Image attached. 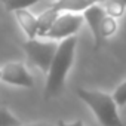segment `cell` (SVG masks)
<instances>
[{"label":"cell","instance_id":"6da1fadb","mask_svg":"<svg viewBox=\"0 0 126 126\" xmlns=\"http://www.w3.org/2000/svg\"><path fill=\"white\" fill-rule=\"evenodd\" d=\"M76 45H77V37L74 36L62 39L61 43H58L56 52L53 55V59L46 73L47 77H46V85L43 91L45 99H50L56 96L64 88L68 70L71 68L73 61H74Z\"/></svg>","mask_w":126,"mask_h":126},{"label":"cell","instance_id":"7a4b0ae2","mask_svg":"<svg viewBox=\"0 0 126 126\" xmlns=\"http://www.w3.org/2000/svg\"><path fill=\"white\" fill-rule=\"evenodd\" d=\"M77 96L92 110L95 117L102 126H125L113 95L102 91H89L85 88H77Z\"/></svg>","mask_w":126,"mask_h":126},{"label":"cell","instance_id":"3957f363","mask_svg":"<svg viewBox=\"0 0 126 126\" xmlns=\"http://www.w3.org/2000/svg\"><path fill=\"white\" fill-rule=\"evenodd\" d=\"M24 52L27 53V58L31 64L37 68H40L43 73H47L49 65L53 59V55L56 52L58 43L50 42H40L37 39H28L22 45Z\"/></svg>","mask_w":126,"mask_h":126},{"label":"cell","instance_id":"277c9868","mask_svg":"<svg viewBox=\"0 0 126 126\" xmlns=\"http://www.w3.org/2000/svg\"><path fill=\"white\" fill-rule=\"evenodd\" d=\"M83 15L76 12H61L58 18L53 21L52 27L47 30L45 37H50L53 40H62L70 36H74L82 24H83Z\"/></svg>","mask_w":126,"mask_h":126},{"label":"cell","instance_id":"5b68a950","mask_svg":"<svg viewBox=\"0 0 126 126\" xmlns=\"http://www.w3.org/2000/svg\"><path fill=\"white\" fill-rule=\"evenodd\" d=\"M0 80H3L5 83H9V85L21 86V88L34 86V80L31 74L21 62H8V64H5L3 68L0 70Z\"/></svg>","mask_w":126,"mask_h":126},{"label":"cell","instance_id":"8992f818","mask_svg":"<svg viewBox=\"0 0 126 126\" xmlns=\"http://www.w3.org/2000/svg\"><path fill=\"white\" fill-rule=\"evenodd\" d=\"M82 15H83V19L88 22V25L91 28V33L94 36V47H95V50H99V47L102 45V40H104L101 37V22H102L104 16L107 15L105 9L99 3H95V5L89 6L88 9H85L82 12Z\"/></svg>","mask_w":126,"mask_h":126},{"label":"cell","instance_id":"52a82bcc","mask_svg":"<svg viewBox=\"0 0 126 126\" xmlns=\"http://www.w3.org/2000/svg\"><path fill=\"white\" fill-rule=\"evenodd\" d=\"M14 15L19 24V27L22 28V31L27 34L28 39H36L37 37V16H34L28 9H18L14 11Z\"/></svg>","mask_w":126,"mask_h":126},{"label":"cell","instance_id":"ba28073f","mask_svg":"<svg viewBox=\"0 0 126 126\" xmlns=\"http://www.w3.org/2000/svg\"><path fill=\"white\" fill-rule=\"evenodd\" d=\"M104 2V0H56L52 5L53 8H56L59 12H76L80 14L85 9H88L89 6Z\"/></svg>","mask_w":126,"mask_h":126},{"label":"cell","instance_id":"9c48e42d","mask_svg":"<svg viewBox=\"0 0 126 126\" xmlns=\"http://www.w3.org/2000/svg\"><path fill=\"white\" fill-rule=\"evenodd\" d=\"M59 14H61V12H59L56 8L50 6L49 9L43 11V12L37 16V25H39L37 37H45V34H46V33H47V30L52 27L53 21L58 18V15H59Z\"/></svg>","mask_w":126,"mask_h":126},{"label":"cell","instance_id":"30bf717a","mask_svg":"<svg viewBox=\"0 0 126 126\" xmlns=\"http://www.w3.org/2000/svg\"><path fill=\"white\" fill-rule=\"evenodd\" d=\"M105 5H104V9H105V14L113 16V18H120L123 16L125 11H126V0H104Z\"/></svg>","mask_w":126,"mask_h":126},{"label":"cell","instance_id":"8fae6325","mask_svg":"<svg viewBox=\"0 0 126 126\" xmlns=\"http://www.w3.org/2000/svg\"><path fill=\"white\" fill-rule=\"evenodd\" d=\"M39 2H43V0H0V3L9 12L18 11V9H28Z\"/></svg>","mask_w":126,"mask_h":126},{"label":"cell","instance_id":"7c38bea8","mask_svg":"<svg viewBox=\"0 0 126 126\" xmlns=\"http://www.w3.org/2000/svg\"><path fill=\"white\" fill-rule=\"evenodd\" d=\"M116 31H117V21H116V18H113L110 15H105L102 22H101V37L102 39L110 37Z\"/></svg>","mask_w":126,"mask_h":126},{"label":"cell","instance_id":"4fadbf2b","mask_svg":"<svg viewBox=\"0 0 126 126\" xmlns=\"http://www.w3.org/2000/svg\"><path fill=\"white\" fill-rule=\"evenodd\" d=\"M21 120L15 117L6 107H0V126H21Z\"/></svg>","mask_w":126,"mask_h":126},{"label":"cell","instance_id":"5bb4252c","mask_svg":"<svg viewBox=\"0 0 126 126\" xmlns=\"http://www.w3.org/2000/svg\"><path fill=\"white\" fill-rule=\"evenodd\" d=\"M113 99L116 101L117 107H122L126 104V80L116 88V91L113 94Z\"/></svg>","mask_w":126,"mask_h":126},{"label":"cell","instance_id":"9a60e30c","mask_svg":"<svg viewBox=\"0 0 126 126\" xmlns=\"http://www.w3.org/2000/svg\"><path fill=\"white\" fill-rule=\"evenodd\" d=\"M58 126H85L82 120H74V122H58Z\"/></svg>","mask_w":126,"mask_h":126},{"label":"cell","instance_id":"2e32d148","mask_svg":"<svg viewBox=\"0 0 126 126\" xmlns=\"http://www.w3.org/2000/svg\"><path fill=\"white\" fill-rule=\"evenodd\" d=\"M21 126H50L47 123H31V125H21Z\"/></svg>","mask_w":126,"mask_h":126},{"label":"cell","instance_id":"e0dca14e","mask_svg":"<svg viewBox=\"0 0 126 126\" xmlns=\"http://www.w3.org/2000/svg\"><path fill=\"white\" fill-rule=\"evenodd\" d=\"M55 2H56V0H55Z\"/></svg>","mask_w":126,"mask_h":126}]
</instances>
